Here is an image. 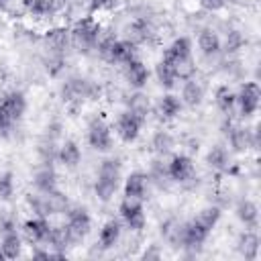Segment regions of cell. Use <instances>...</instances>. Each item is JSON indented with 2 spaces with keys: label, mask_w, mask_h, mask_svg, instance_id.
<instances>
[{
  "label": "cell",
  "mask_w": 261,
  "mask_h": 261,
  "mask_svg": "<svg viewBox=\"0 0 261 261\" xmlns=\"http://www.w3.org/2000/svg\"><path fill=\"white\" fill-rule=\"evenodd\" d=\"M122 179V165L120 159L108 157L100 163L98 173H96V181H94V194L98 196L100 202H110L112 196L116 194L118 186Z\"/></svg>",
  "instance_id": "cell-1"
},
{
  "label": "cell",
  "mask_w": 261,
  "mask_h": 261,
  "mask_svg": "<svg viewBox=\"0 0 261 261\" xmlns=\"http://www.w3.org/2000/svg\"><path fill=\"white\" fill-rule=\"evenodd\" d=\"M98 55L108 63H128L137 57V45L128 39H116L112 35H102L96 45Z\"/></svg>",
  "instance_id": "cell-2"
},
{
  "label": "cell",
  "mask_w": 261,
  "mask_h": 261,
  "mask_svg": "<svg viewBox=\"0 0 261 261\" xmlns=\"http://www.w3.org/2000/svg\"><path fill=\"white\" fill-rule=\"evenodd\" d=\"M102 37V24L92 16V14H86L82 16L80 20L73 22V27L69 29V39H71V45L77 47L80 51L88 53L92 49H96L98 41Z\"/></svg>",
  "instance_id": "cell-3"
},
{
  "label": "cell",
  "mask_w": 261,
  "mask_h": 261,
  "mask_svg": "<svg viewBox=\"0 0 261 261\" xmlns=\"http://www.w3.org/2000/svg\"><path fill=\"white\" fill-rule=\"evenodd\" d=\"M118 214H120V220L124 222V226L135 230V232H141L145 228V224H147L143 200H139V198L124 196L120 200V204H118Z\"/></svg>",
  "instance_id": "cell-4"
},
{
  "label": "cell",
  "mask_w": 261,
  "mask_h": 261,
  "mask_svg": "<svg viewBox=\"0 0 261 261\" xmlns=\"http://www.w3.org/2000/svg\"><path fill=\"white\" fill-rule=\"evenodd\" d=\"M96 94H100V88L86 80V77H71L61 86V98L63 102H84L94 100Z\"/></svg>",
  "instance_id": "cell-5"
},
{
  "label": "cell",
  "mask_w": 261,
  "mask_h": 261,
  "mask_svg": "<svg viewBox=\"0 0 261 261\" xmlns=\"http://www.w3.org/2000/svg\"><path fill=\"white\" fill-rule=\"evenodd\" d=\"M237 94V108H239V114L241 118H251L257 114L259 110V102H261V88L257 82H245L241 84L239 92Z\"/></svg>",
  "instance_id": "cell-6"
},
{
  "label": "cell",
  "mask_w": 261,
  "mask_h": 261,
  "mask_svg": "<svg viewBox=\"0 0 261 261\" xmlns=\"http://www.w3.org/2000/svg\"><path fill=\"white\" fill-rule=\"evenodd\" d=\"M86 135H88V143H90V147L94 151H100V153L110 151V147H112V130H110V124L102 116L90 118Z\"/></svg>",
  "instance_id": "cell-7"
},
{
  "label": "cell",
  "mask_w": 261,
  "mask_h": 261,
  "mask_svg": "<svg viewBox=\"0 0 261 261\" xmlns=\"http://www.w3.org/2000/svg\"><path fill=\"white\" fill-rule=\"evenodd\" d=\"M226 139H228L234 153H245V151L255 149L259 145L257 128H247V126H241V124H234V122L226 130Z\"/></svg>",
  "instance_id": "cell-8"
},
{
  "label": "cell",
  "mask_w": 261,
  "mask_h": 261,
  "mask_svg": "<svg viewBox=\"0 0 261 261\" xmlns=\"http://www.w3.org/2000/svg\"><path fill=\"white\" fill-rule=\"evenodd\" d=\"M65 226H67L71 239L77 243V241H82L90 232V228H92V216L82 206L67 208V222H65Z\"/></svg>",
  "instance_id": "cell-9"
},
{
  "label": "cell",
  "mask_w": 261,
  "mask_h": 261,
  "mask_svg": "<svg viewBox=\"0 0 261 261\" xmlns=\"http://www.w3.org/2000/svg\"><path fill=\"white\" fill-rule=\"evenodd\" d=\"M194 177V161L192 157L177 153L169 159L167 163V179L175 181V184H186L188 179Z\"/></svg>",
  "instance_id": "cell-10"
},
{
  "label": "cell",
  "mask_w": 261,
  "mask_h": 261,
  "mask_svg": "<svg viewBox=\"0 0 261 261\" xmlns=\"http://www.w3.org/2000/svg\"><path fill=\"white\" fill-rule=\"evenodd\" d=\"M141 126H143V120L130 114L128 110L120 112V116L116 118V135L120 137L122 143H135L141 135Z\"/></svg>",
  "instance_id": "cell-11"
},
{
  "label": "cell",
  "mask_w": 261,
  "mask_h": 261,
  "mask_svg": "<svg viewBox=\"0 0 261 261\" xmlns=\"http://www.w3.org/2000/svg\"><path fill=\"white\" fill-rule=\"evenodd\" d=\"M49 228H51V224H49V218H45V216H33L22 222V234L31 245L45 243Z\"/></svg>",
  "instance_id": "cell-12"
},
{
  "label": "cell",
  "mask_w": 261,
  "mask_h": 261,
  "mask_svg": "<svg viewBox=\"0 0 261 261\" xmlns=\"http://www.w3.org/2000/svg\"><path fill=\"white\" fill-rule=\"evenodd\" d=\"M122 192L128 198H139V200L145 202L147 194H149V173H145V171H130L126 175V179H124Z\"/></svg>",
  "instance_id": "cell-13"
},
{
  "label": "cell",
  "mask_w": 261,
  "mask_h": 261,
  "mask_svg": "<svg viewBox=\"0 0 261 261\" xmlns=\"http://www.w3.org/2000/svg\"><path fill=\"white\" fill-rule=\"evenodd\" d=\"M149 69H147V65L139 59V57H135V59H130L128 63H124V77H126V82H128V86L130 88H135V90H143L145 86H147V82H149Z\"/></svg>",
  "instance_id": "cell-14"
},
{
  "label": "cell",
  "mask_w": 261,
  "mask_h": 261,
  "mask_svg": "<svg viewBox=\"0 0 261 261\" xmlns=\"http://www.w3.org/2000/svg\"><path fill=\"white\" fill-rule=\"evenodd\" d=\"M43 41H45V47H47L49 53L63 55L65 49H67V45L71 43V39H69V29H65V27H53V29H49V31L45 33Z\"/></svg>",
  "instance_id": "cell-15"
},
{
  "label": "cell",
  "mask_w": 261,
  "mask_h": 261,
  "mask_svg": "<svg viewBox=\"0 0 261 261\" xmlns=\"http://www.w3.org/2000/svg\"><path fill=\"white\" fill-rule=\"evenodd\" d=\"M57 161L63 167H67V169H75L80 165V161H82V149H80V145L73 139H65L59 145V149H57Z\"/></svg>",
  "instance_id": "cell-16"
},
{
  "label": "cell",
  "mask_w": 261,
  "mask_h": 261,
  "mask_svg": "<svg viewBox=\"0 0 261 261\" xmlns=\"http://www.w3.org/2000/svg\"><path fill=\"white\" fill-rule=\"evenodd\" d=\"M33 184L37 188V192L41 194H51L57 190V173L53 169L51 163H43L37 171H35V177H33Z\"/></svg>",
  "instance_id": "cell-17"
},
{
  "label": "cell",
  "mask_w": 261,
  "mask_h": 261,
  "mask_svg": "<svg viewBox=\"0 0 261 261\" xmlns=\"http://www.w3.org/2000/svg\"><path fill=\"white\" fill-rule=\"evenodd\" d=\"M188 57H192V41H190V37H177L163 51V57L161 59H165L167 63L173 65V63H177L181 59H188Z\"/></svg>",
  "instance_id": "cell-18"
},
{
  "label": "cell",
  "mask_w": 261,
  "mask_h": 261,
  "mask_svg": "<svg viewBox=\"0 0 261 261\" xmlns=\"http://www.w3.org/2000/svg\"><path fill=\"white\" fill-rule=\"evenodd\" d=\"M0 102H2V106L8 110V114H10L16 122H20V118H22L24 112H27V96H24L22 92H18V90H12V92H6V94L0 98Z\"/></svg>",
  "instance_id": "cell-19"
},
{
  "label": "cell",
  "mask_w": 261,
  "mask_h": 261,
  "mask_svg": "<svg viewBox=\"0 0 261 261\" xmlns=\"http://www.w3.org/2000/svg\"><path fill=\"white\" fill-rule=\"evenodd\" d=\"M179 100H181L184 106H190V108L200 106L202 100H204V86H202L196 77L186 80L184 86H181V96H179Z\"/></svg>",
  "instance_id": "cell-20"
},
{
  "label": "cell",
  "mask_w": 261,
  "mask_h": 261,
  "mask_svg": "<svg viewBox=\"0 0 261 261\" xmlns=\"http://www.w3.org/2000/svg\"><path fill=\"white\" fill-rule=\"evenodd\" d=\"M237 249H239V253H241L245 259L255 261L257 255H259V237H257V232H255L253 228L243 230V232L239 234V239H237Z\"/></svg>",
  "instance_id": "cell-21"
},
{
  "label": "cell",
  "mask_w": 261,
  "mask_h": 261,
  "mask_svg": "<svg viewBox=\"0 0 261 261\" xmlns=\"http://www.w3.org/2000/svg\"><path fill=\"white\" fill-rule=\"evenodd\" d=\"M198 47H200L202 55L216 57L222 51V41H220V37L214 29H202L200 35H198Z\"/></svg>",
  "instance_id": "cell-22"
},
{
  "label": "cell",
  "mask_w": 261,
  "mask_h": 261,
  "mask_svg": "<svg viewBox=\"0 0 261 261\" xmlns=\"http://www.w3.org/2000/svg\"><path fill=\"white\" fill-rule=\"evenodd\" d=\"M234 214H237V218L241 220V224L245 228H253V230L257 228V224H259V208H257V204L253 200H239V204L234 208Z\"/></svg>",
  "instance_id": "cell-23"
},
{
  "label": "cell",
  "mask_w": 261,
  "mask_h": 261,
  "mask_svg": "<svg viewBox=\"0 0 261 261\" xmlns=\"http://www.w3.org/2000/svg\"><path fill=\"white\" fill-rule=\"evenodd\" d=\"M120 232H122L120 220H116V218L106 220V222L102 224V228H100V234H98V245H100V249H104V251L112 249V247L118 243Z\"/></svg>",
  "instance_id": "cell-24"
},
{
  "label": "cell",
  "mask_w": 261,
  "mask_h": 261,
  "mask_svg": "<svg viewBox=\"0 0 261 261\" xmlns=\"http://www.w3.org/2000/svg\"><path fill=\"white\" fill-rule=\"evenodd\" d=\"M45 243H47V247H51V249H55L59 255H63L65 249H67L69 245H73L75 241L71 239L67 226L61 224V226H51V228H49V234H47V241H45Z\"/></svg>",
  "instance_id": "cell-25"
},
{
  "label": "cell",
  "mask_w": 261,
  "mask_h": 261,
  "mask_svg": "<svg viewBox=\"0 0 261 261\" xmlns=\"http://www.w3.org/2000/svg\"><path fill=\"white\" fill-rule=\"evenodd\" d=\"M181 108H184V104H181V100H179V96H175V94H163L161 98H159V102H157V112H159V116L163 118V120H173V118H177L179 114H181Z\"/></svg>",
  "instance_id": "cell-26"
},
{
  "label": "cell",
  "mask_w": 261,
  "mask_h": 261,
  "mask_svg": "<svg viewBox=\"0 0 261 261\" xmlns=\"http://www.w3.org/2000/svg\"><path fill=\"white\" fill-rule=\"evenodd\" d=\"M126 110L145 122V120H147V116H149V110H151L149 96H147V94H143L141 90H137L135 94H130V96H128V100H126Z\"/></svg>",
  "instance_id": "cell-27"
},
{
  "label": "cell",
  "mask_w": 261,
  "mask_h": 261,
  "mask_svg": "<svg viewBox=\"0 0 261 261\" xmlns=\"http://www.w3.org/2000/svg\"><path fill=\"white\" fill-rule=\"evenodd\" d=\"M0 249H2L4 259H16V257H20V251H22V239H20V234L16 232V228H14V230H6V232H2Z\"/></svg>",
  "instance_id": "cell-28"
},
{
  "label": "cell",
  "mask_w": 261,
  "mask_h": 261,
  "mask_svg": "<svg viewBox=\"0 0 261 261\" xmlns=\"http://www.w3.org/2000/svg\"><path fill=\"white\" fill-rule=\"evenodd\" d=\"M153 37H155V29H153V24H151L149 20H145V18H139V20H135V22L128 27V41H133L135 45H139V43H149Z\"/></svg>",
  "instance_id": "cell-29"
},
{
  "label": "cell",
  "mask_w": 261,
  "mask_h": 261,
  "mask_svg": "<svg viewBox=\"0 0 261 261\" xmlns=\"http://www.w3.org/2000/svg\"><path fill=\"white\" fill-rule=\"evenodd\" d=\"M214 102L218 106V110L226 116L234 110V104H237V94L232 92V88L228 84H220L216 90H214Z\"/></svg>",
  "instance_id": "cell-30"
},
{
  "label": "cell",
  "mask_w": 261,
  "mask_h": 261,
  "mask_svg": "<svg viewBox=\"0 0 261 261\" xmlns=\"http://www.w3.org/2000/svg\"><path fill=\"white\" fill-rule=\"evenodd\" d=\"M206 163H208V167H212L216 171H226L228 165H230V153H228V149L222 147V145L210 147L208 153H206Z\"/></svg>",
  "instance_id": "cell-31"
},
{
  "label": "cell",
  "mask_w": 261,
  "mask_h": 261,
  "mask_svg": "<svg viewBox=\"0 0 261 261\" xmlns=\"http://www.w3.org/2000/svg\"><path fill=\"white\" fill-rule=\"evenodd\" d=\"M155 77H157V82H159V86L163 90H171L175 86V82H177L175 71H173V65L167 63L165 59L157 61V65H155Z\"/></svg>",
  "instance_id": "cell-32"
},
{
  "label": "cell",
  "mask_w": 261,
  "mask_h": 261,
  "mask_svg": "<svg viewBox=\"0 0 261 261\" xmlns=\"http://www.w3.org/2000/svg\"><path fill=\"white\" fill-rule=\"evenodd\" d=\"M173 147H175V139H173L167 130H157V133L151 137V149H153L159 157L171 153Z\"/></svg>",
  "instance_id": "cell-33"
},
{
  "label": "cell",
  "mask_w": 261,
  "mask_h": 261,
  "mask_svg": "<svg viewBox=\"0 0 261 261\" xmlns=\"http://www.w3.org/2000/svg\"><path fill=\"white\" fill-rule=\"evenodd\" d=\"M220 216H222V212H220V208H218V206H206V208H202L194 218H196L204 228H208V230L212 232V228L218 224Z\"/></svg>",
  "instance_id": "cell-34"
},
{
  "label": "cell",
  "mask_w": 261,
  "mask_h": 261,
  "mask_svg": "<svg viewBox=\"0 0 261 261\" xmlns=\"http://www.w3.org/2000/svg\"><path fill=\"white\" fill-rule=\"evenodd\" d=\"M173 71H175V77L181 80V82L194 77L196 75V61H194V57H188V59H181V61L173 63Z\"/></svg>",
  "instance_id": "cell-35"
},
{
  "label": "cell",
  "mask_w": 261,
  "mask_h": 261,
  "mask_svg": "<svg viewBox=\"0 0 261 261\" xmlns=\"http://www.w3.org/2000/svg\"><path fill=\"white\" fill-rule=\"evenodd\" d=\"M14 190H16V186H14V173L12 171H2L0 173V200H4V202L12 200Z\"/></svg>",
  "instance_id": "cell-36"
},
{
  "label": "cell",
  "mask_w": 261,
  "mask_h": 261,
  "mask_svg": "<svg viewBox=\"0 0 261 261\" xmlns=\"http://www.w3.org/2000/svg\"><path fill=\"white\" fill-rule=\"evenodd\" d=\"M245 43H247V41H245V37H243L239 31H230V33H226V41H224V45H222V51H226V53H237L239 49H243Z\"/></svg>",
  "instance_id": "cell-37"
},
{
  "label": "cell",
  "mask_w": 261,
  "mask_h": 261,
  "mask_svg": "<svg viewBox=\"0 0 261 261\" xmlns=\"http://www.w3.org/2000/svg\"><path fill=\"white\" fill-rule=\"evenodd\" d=\"M16 126V120L8 114V110L2 106V102H0V137L2 139H6V137H10V133H12V128Z\"/></svg>",
  "instance_id": "cell-38"
},
{
  "label": "cell",
  "mask_w": 261,
  "mask_h": 261,
  "mask_svg": "<svg viewBox=\"0 0 261 261\" xmlns=\"http://www.w3.org/2000/svg\"><path fill=\"white\" fill-rule=\"evenodd\" d=\"M24 10L33 16H47V0H20Z\"/></svg>",
  "instance_id": "cell-39"
},
{
  "label": "cell",
  "mask_w": 261,
  "mask_h": 261,
  "mask_svg": "<svg viewBox=\"0 0 261 261\" xmlns=\"http://www.w3.org/2000/svg\"><path fill=\"white\" fill-rule=\"evenodd\" d=\"M118 4V0H90L88 2V8H90V14L98 12V10H108V8H114Z\"/></svg>",
  "instance_id": "cell-40"
},
{
  "label": "cell",
  "mask_w": 261,
  "mask_h": 261,
  "mask_svg": "<svg viewBox=\"0 0 261 261\" xmlns=\"http://www.w3.org/2000/svg\"><path fill=\"white\" fill-rule=\"evenodd\" d=\"M67 4H69V0H47V16L61 14L67 8Z\"/></svg>",
  "instance_id": "cell-41"
},
{
  "label": "cell",
  "mask_w": 261,
  "mask_h": 261,
  "mask_svg": "<svg viewBox=\"0 0 261 261\" xmlns=\"http://www.w3.org/2000/svg\"><path fill=\"white\" fill-rule=\"evenodd\" d=\"M198 4H200L202 8L214 12V10H220V8L226 4V0H198Z\"/></svg>",
  "instance_id": "cell-42"
},
{
  "label": "cell",
  "mask_w": 261,
  "mask_h": 261,
  "mask_svg": "<svg viewBox=\"0 0 261 261\" xmlns=\"http://www.w3.org/2000/svg\"><path fill=\"white\" fill-rule=\"evenodd\" d=\"M8 6V0H0V10H4Z\"/></svg>",
  "instance_id": "cell-43"
},
{
  "label": "cell",
  "mask_w": 261,
  "mask_h": 261,
  "mask_svg": "<svg viewBox=\"0 0 261 261\" xmlns=\"http://www.w3.org/2000/svg\"><path fill=\"white\" fill-rule=\"evenodd\" d=\"M0 259H4V255H2V249H0Z\"/></svg>",
  "instance_id": "cell-44"
}]
</instances>
